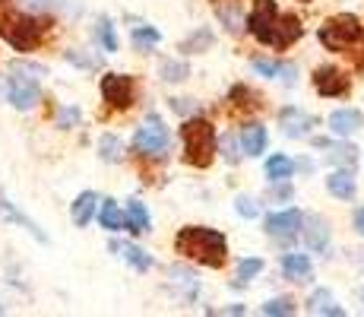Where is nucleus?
<instances>
[{"mask_svg":"<svg viewBox=\"0 0 364 317\" xmlns=\"http://www.w3.org/2000/svg\"><path fill=\"white\" fill-rule=\"evenodd\" d=\"M168 146H171V133H168V127L162 124L159 115H149L136 127V133H133V150H136L139 156H149V159L165 156Z\"/></svg>","mask_w":364,"mask_h":317,"instance_id":"nucleus-5","label":"nucleus"},{"mask_svg":"<svg viewBox=\"0 0 364 317\" xmlns=\"http://www.w3.org/2000/svg\"><path fill=\"white\" fill-rule=\"evenodd\" d=\"M95 35H99V41H102L105 51H117V32H114V26H111V19H99V26H95Z\"/></svg>","mask_w":364,"mask_h":317,"instance_id":"nucleus-29","label":"nucleus"},{"mask_svg":"<svg viewBox=\"0 0 364 317\" xmlns=\"http://www.w3.org/2000/svg\"><path fill=\"white\" fill-rule=\"evenodd\" d=\"M225 314H244V305H232V308H225Z\"/></svg>","mask_w":364,"mask_h":317,"instance_id":"nucleus-37","label":"nucleus"},{"mask_svg":"<svg viewBox=\"0 0 364 317\" xmlns=\"http://www.w3.org/2000/svg\"><path fill=\"white\" fill-rule=\"evenodd\" d=\"M279 127H282L285 137L304 140V137H311V130L317 127V118L307 115L304 108H295V105H289V108L279 111Z\"/></svg>","mask_w":364,"mask_h":317,"instance_id":"nucleus-9","label":"nucleus"},{"mask_svg":"<svg viewBox=\"0 0 364 317\" xmlns=\"http://www.w3.org/2000/svg\"><path fill=\"white\" fill-rule=\"evenodd\" d=\"M237 146H241V152L244 156H250V159L263 156L266 152V130L260 124H247L241 130V137H237Z\"/></svg>","mask_w":364,"mask_h":317,"instance_id":"nucleus-16","label":"nucleus"},{"mask_svg":"<svg viewBox=\"0 0 364 317\" xmlns=\"http://www.w3.org/2000/svg\"><path fill=\"white\" fill-rule=\"evenodd\" d=\"M235 209L244 216V219H254V216L260 213V207H257L254 197H237V200H235Z\"/></svg>","mask_w":364,"mask_h":317,"instance_id":"nucleus-33","label":"nucleus"},{"mask_svg":"<svg viewBox=\"0 0 364 317\" xmlns=\"http://www.w3.org/2000/svg\"><path fill=\"white\" fill-rule=\"evenodd\" d=\"M0 314H4V305H0Z\"/></svg>","mask_w":364,"mask_h":317,"instance_id":"nucleus-39","label":"nucleus"},{"mask_svg":"<svg viewBox=\"0 0 364 317\" xmlns=\"http://www.w3.org/2000/svg\"><path fill=\"white\" fill-rule=\"evenodd\" d=\"M159 41H162V35H159V29H152V26H136L133 29V48H139V51H149Z\"/></svg>","mask_w":364,"mask_h":317,"instance_id":"nucleus-27","label":"nucleus"},{"mask_svg":"<svg viewBox=\"0 0 364 317\" xmlns=\"http://www.w3.org/2000/svg\"><path fill=\"white\" fill-rule=\"evenodd\" d=\"M95 207H99V194H95V190H82V194L73 200V207H70L73 225L86 229V225L92 222V216H95Z\"/></svg>","mask_w":364,"mask_h":317,"instance_id":"nucleus-17","label":"nucleus"},{"mask_svg":"<svg viewBox=\"0 0 364 317\" xmlns=\"http://www.w3.org/2000/svg\"><path fill=\"white\" fill-rule=\"evenodd\" d=\"M301 229H304L307 248L311 251H326V244H330V222L320 219V216H304Z\"/></svg>","mask_w":364,"mask_h":317,"instance_id":"nucleus-14","label":"nucleus"},{"mask_svg":"<svg viewBox=\"0 0 364 317\" xmlns=\"http://www.w3.org/2000/svg\"><path fill=\"white\" fill-rule=\"evenodd\" d=\"M276 23H279L276 0H254V6L247 13V29L260 45H272L276 41Z\"/></svg>","mask_w":364,"mask_h":317,"instance_id":"nucleus-6","label":"nucleus"},{"mask_svg":"<svg viewBox=\"0 0 364 317\" xmlns=\"http://www.w3.org/2000/svg\"><path fill=\"white\" fill-rule=\"evenodd\" d=\"M213 45V32L209 29H200L193 38H187L184 45H181V51H187V54H200V51H206V48Z\"/></svg>","mask_w":364,"mask_h":317,"instance_id":"nucleus-30","label":"nucleus"},{"mask_svg":"<svg viewBox=\"0 0 364 317\" xmlns=\"http://www.w3.org/2000/svg\"><path fill=\"white\" fill-rule=\"evenodd\" d=\"M314 264L307 254H285L282 257V276L291 279V283H301V279H311Z\"/></svg>","mask_w":364,"mask_h":317,"instance_id":"nucleus-18","label":"nucleus"},{"mask_svg":"<svg viewBox=\"0 0 364 317\" xmlns=\"http://www.w3.org/2000/svg\"><path fill=\"white\" fill-rule=\"evenodd\" d=\"M124 229L133 232V235H143V232H149V209H146L139 200H130V203H127Z\"/></svg>","mask_w":364,"mask_h":317,"instance_id":"nucleus-22","label":"nucleus"},{"mask_svg":"<svg viewBox=\"0 0 364 317\" xmlns=\"http://www.w3.org/2000/svg\"><path fill=\"white\" fill-rule=\"evenodd\" d=\"M361 298H364V292H361Z\"/></svg>","mask_w":364,"mask_h":317,"instance_id":"nucleus-40","label":"nucleus"},{"mask_svg":"<svg viewBox=\"0 0 364 317\" xmlns=\"http://www.w3.org/2000/svg\"><path fill=\"white\" fill-rule=\"evenodd\" d=\"M364 51V48H361ZM355 63H358V67H364V54H358V58H355Z\"/></svg>","mask_w":364,"mask_h":317,"instance_id":"nucleus-38","label":"nucleus"},{"mask_svg":"<svg viewBox=\"0 0 364 317\" xmlns=\"http://www.w3.org/2000/svg\"><path fill=\"white\" fill-rule=\"evenodd\" d=\"M108 248L114 251L121 260H127V264H130L136 273H149V270H152V257H149V254H146L143 248H139V244H133V241H121V238H111Z\"/></svg>","mask_w":364,"mask_h":317,"instance_id":"nucleus-12","label":"nucleus"},{"mask_svg":"<svg viewBox=\"0 0 364 317\" xmlns=\"http://www.w3.org/2000/svg\"><path fill=\"white\" fill-rule=\"evenodd\" d=\"M358 127H364V115L358 108H339L330 115V130L336 137H352Z\"/></svg>","mask_w":364,"mask_h":317,"instance_id":"nucleus-15","label":"nucleus"},{"mask_svg":"<svg viewBox=\"0 0 364 317\" xmlns=\"http://www.w3.org/2000/svg\"><path fill=\"white\" fill-rule=\"evenodd\" d=\"M301 35H304V29H301V23L295 16H279V23H276V41H272V48H289L291 41H298Z\"/></svg>","mask_w":364,"mask_h":317,"instance_id":"nucleus-21","label":"nucleus"},{"mask_svg":"<svg viewBox=\"0 0 364 317\" xmlns=\"http://www.w3.org/2000/svg\"><path fill=\"white\" fill-rule=\"evenodd\" d=\"M260 311L266 317H289V314H295V301L291 298H269Z\"/></svg>","mask_w":364,"mask_h":317,"instance_id":"nucleus-28","label":"nucleus"},{"mask_svg":"<svg viewBox=\"0 0 364 317\" xmlns=\"http://www.w3.org/2000/svg\"><path fill=\"white\" fill-rule=\"evenodd\" d=\"M0 209H4V216H6V219H10V222H19V225H26V229H29L35 238H41V241H45V232H41V229H38V225H35V222H29V219H26V216L19 213V209L13 207V203L6 200V197H0Z\"/></svg>","mask_w":364,"mask_h":317,"instance_id":"nucleus-26","label":"nucleus"},{"mask_svg":"<svg viewBox=\"0 0 364 317\" xmlns=\"http://www.w3.org/2000/svg\"><path fill=\"white\" fill-rule=\"evenodd\" d=\"M187 76H191V67H187V63H181V61H168L162 67V80L165 83H184Z\"/></svg>","mask_w":364,"mask_h":317,"instance_id":"nucleus-31","label":"nucleus"},{"mask_svg":"<svg viewBox=\"0 0 364 317\" xmlns=\"http://www.w3.org/2000/svg\"><path fill=\"white\" fill-rule=\"evenodd\" d=\"M102 98L111 108H130L133 98H136V83L127 73H108L102 76Z\"/></svg>","mask_w":364,"mask_h":317,"instance_id":"nucleus-8","label":"nucleus"},{"mask_svg":"<svg viewBox=\"0 0 364 317\" xmlns=\"http://www.w3.org/2000/svg\"><path fill=\"white\" fill-rule=\"evenodd\" d=\"M174 251L187 260H197L203 266L219 270L228 260V241L219 229H206V225H187L174 238Z\"/></svg>","mask_w":364,"mask_h":317,"instance_id":"nucleus-1","label":"nucleus"},{"mask_svg":"<svg viewBox=\"0 0 364 317\" xmlns=\"http://www.w3.org/2000/svg\"><path fill=\"white\" fill-rule=\"evenodd\" d=\"M333 159H336V162H346V165H352V162H355V146H346V150H336V152H333Z\"/></svg>","mask_w":364,"mask_h":317,"instance_id":"nucleus-35","label":"nucleus"},{"mask_svg":"<svg viewBox=\"0 0 364 317\" xmlns=\"http://www.w3.org/2000/svg\"><path fill=\"white\" fill-rule=\"evenodd\" d=\"M99 219H102V229H108V232H121L124 229V213H121V207H117L114 200H102Z\"/></svg>","mask_w":364,"mask_h":317,"instance_id":"nucleus-24","label":"nucleus"},{"mask_svg":"<svg viewBox=\"0 0 364 317\" xmlns=\"http://www.w3.org/2000/svg\"><path fill=\"white\" fill-rule=\"evenodd\" d=\"M364 38V26L358 16L352 13H339V16H330L323 26H320V45L326 51H346V48L358 45Z\"/></svg>","mask_w":364,"mask_h":317,"instance_id":"nucleus-3","label":"nucleus"},{"mask_svg":"<svg viewBox=\"0 0 364 317\" xmlns=\"http://www.w3.org/2000/svg\"><path fill=\"white\" fill-rule=\"evenodd\" d=\"M301 222H304V213H298V209H282V213L266 216V232L276 238H291L295 232H301Z\"/></svg>","mask_w":364,"mask_h":317,"instance_id":"nucleus-11","label":"nucleus"},{"mask_svg":"<svg viewBox=\"0 0 364 317\" xmlns=\"http://www.w3.org/2000/svg\"><path fill=\"white\" fill-rule=\"evenodd\" d=\"M6 98H10L13 108L19 111H32L35 105L41 102V89H38V80L23 70L10 67V80H6Z\"/></svg>","mask_w":364,"mask_h":317,"instance_id":"nucleus-7","label":"nucleus"},{"mask_svg":"<svg viewBox=\"0 0 364 317\" xmlns=\"http://www.w3.org/2000/svg\"><path fill=\"white\" fill-rule=\"evenodd\" d=\"M181 137H184V159L193 168H209L219 152V140H215V127L206 118H191L181 127Z\"/></svg>","mask_w":364,"mask_h":317,"instance_id":"nucleus-2","label":"nucleus"},{"mask_svg":"<svg viewBox=\"0 0 364 317\" xmlns=\"http://www.w3.org/2000/svg\"><path fill=\"white\" fill-rule=\"evenodd\" d=\"M0 32L16 51H32L45 35V23L35 16H26V13H4L0 16Z\"/></svg>","mask_w":364,"mask_h":317,"instance_id":"nucleus-4","label":"nucleus"},{"mask_svg":"<svg viewBox=\"0 0 364 317\" xmlns=\"http://www.w3.org/2000/svg\"><path fill=\"white\" fill-rule=\"evenodd\" d=\"M307 314H326V317H342L346 314V308H339L333 301L330 289H317V292H311V298H307Z\"/></svg>","mask_w":364,"mask_h":317,"instance_id":"nucleus-19","label":"nucleus"},{"mask_svg":"<svg viewBox=\"0 0 364 317\" xmlns=\"http://www.w3.org/2000/svg\"><path fill=\"white\" fill-rule=\"evenodd\" d=\"M99 156L105 162H121V156H124L121 137H114V133H105V137L99 140Z\"/></svg>","mask_w":364,"mask_h":317,"instance_id":"nucleus-25","label":"nucleus"},{"mask_svg":"<svg viewBox=\"0 0 364 317\" xmlns=\"http://www.w3.org/2000/svg\"><path fill=\"white\" fill-rule=\"evenodd\" d=\"M291 175H295V162H291L289 156H282V152L269 156V162H266V178L269 181H289Z\"/></svg>","mask_w":364,"mask_h":317,"instance_id":"nucleus-23","label":"nucleus"},{"mask_svg":"<svg viewBox=\"0 0 364 317\" xmlns=\"http://www.w3.org/2000/svg\"><path fill=\"white\" fill-rule=\"evenodd\" d=\"M263 273V260L260 257H247V260H241V266H237V276L247 283V279H254V276H260Z\"/></svg>","mask_w":364,"mask_h":317,"instance_id":"nucleus-32","label":"nucleus"},{"mask_svg":"<svg viewBox=\"0 0 364 317\" xmlns=\"http://www.w3.org/2000/svg\"><path fill=\"white\" fill-rule=\"evenodd\" d=\"M355 229H358V235H364V207L355 213Z\"/></svg>","mask_w":364,"mask_h":317,"instance_id":"nucleus-36","label":"nucleus"},{"mask_svg":"<svg viewBox=\"0 0 364 317\" xmlns=\"http://www.w3.org/2000/svg\"><path fill=\"white\" fill-rule=\"evenodd\" d=\"M80 108H64V111H60V115H58V127H64V130H67V127H76V124H80Z\"/></svg>","mask_w":364,"mask_h":317,"instance_id":"nucleus-34","label":"nucleus"},{"mask_svg":"<svg viewBox=\"0 0 364 317\" xmlns=\"http://www.w3.org/2000/svg\"><path fill=\"white\" fill-rule=\"evenodd\" d=\"M326 190H330L333 197H339V200H352L358 185H355V175L346 172V168H339V172H333L330 178H326Z\"/></svg>","mask_w":364,"mask_h":317,"instance_id":"nucleus-20","label":"nucleus"},{"mask_svg":"<svg viewBox=\"0 0 364 317\" xmlns=\"http://www.w3.org/2000/svg\"><path fill=\"white\" fill-rule=\"evenodd\" d=\"M215 4H219V0H215Z\"/></svg>","mask_w":364,"mask_h":317,"instance_id":"nucleus-41","label":"nucleus"},{"mask_svg":"<svg viewBox=\"0 0 364 317\" xmlns=\"http://www.w3.org/2000/svg\"><path fill=\"white\" fill-rule=\"evenodd\" d=\"M254 70L266 80H282V83H295L298 80V67L289 61H266V58H254Z\"/></svg>","mask_w":364,"mask_h":317,"instance_id":"nucleus-13","label":"nucleus"},{"mask_svg":"<svg viewBox=\"0 0 364 317\" xmlns=\"http://www.w3.org/2000/svg\"><path fill=\"white\" fill-rule=\"evenodd\" d=\"M314 89L326 98L346 95L348 93V76L342 73L339 67H317V73H314Z\"/></svg>","mask_w":364,"mask_h":317,"instance_id":"nucleus-10","label":"nucleus"}]
</instances>
